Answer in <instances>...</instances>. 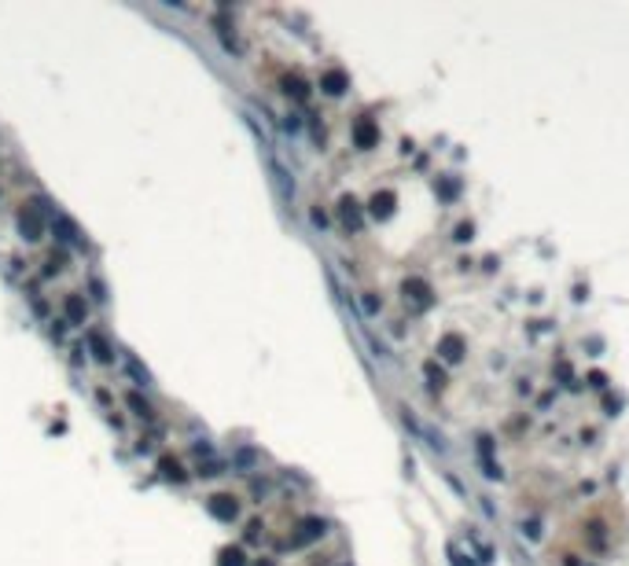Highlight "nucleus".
Wrapping results in <instances>:
<instances>
[{"instance_id": "nucleus-1", "label": "nucleus", "mask_w": 629, "mask_h": 566, "mask_svg": "<svg viewBox=\"0 0 629 566\" xmlns=\"http://www.w3.org/2000/svg\"><path fill=\"white\" fill-rule=\"evenodd\" d=\"M41 217H45V213H41V210H33V206L19 217V232H22V239H30V243H33V239H41Z\"/></svg>"}, {"instance_id": "nucleus-2", "label": "nucleus", "mask_w": 629, "mask_h": 566, "mask_svg": "<svg viewBox=\"0 0 629 566\" xmlns=\"http://www.w3.org/2000/svg\"><path fill=\"white\" fill-rule=\"evenodd\" d=\"M63 313H67V320H70V324H85V316H88V305H85V298H81V294H67V302H63Z\"/></svg>"}, {"instance_id": "nucleus-3", "label": "nucleus", "mask_w": 629, "mask_h": 566, "mask_svg": "<svg viewBox=\"0 0 629 566\" xmlns=\"http://www.w3.org/2000/svg\"><path fill=\"white\" fill-rule=\"evenodd\" d=\"M52 228H56V236H59L63 243H81V232L74 228V221H70V217L52 213Z\"/></svg>"}, {"instance_id": "nucleus-4", "label": "nucleus", "mask_w": 629, "mask_h": 566, "mask_svg": "<svg viewBox=\"0 0 629 566\" xmlns=\"http://www.w3.org/2000/svg\"><path fill=\"white\" fill-rule=\"evenodd\" d=\"M88 346H93V357L99 360V364H111V360H114V350L107 346V339L99 331H88Z\"/></svg>"}, {"instance_id": "nucleus-5", "label": "nucleus", "mask_w": 629, "mask_h": 566, "mask_svg": "<svg viewBox=\"0 0 629 566\" xmlns=\"http://www.w3.org/2000/svg\"><path fill=\"white\" fill-rule=\"evenodd\" d=\"M210 511L217 519H236V500L232 496H214L210 500Z\"/></svg>"}, {"instance_id": "nucleus-6", "label": "nucleus", "mask_w": 629, "mask_h": 566, "mask_svg": "<svg viewBox=\"0 0 629 566\" xmlns=\"http://www.w3.org/2000/svg\"><path fill=\"white\" fill-rule=\"evenodd\" d=\"M159 471H162V478H170V482H184V471H181V463H177V460H170V456H162V460H159Z\"/></svg>"}, {"instance_id": "nucleus-7", "label": "nucleus", "mask_w": 629, "mask_h": 566, "mask_svg": "<svg viewBox=\"0 0 629 566\" xmlns=\"http://www.w3.org/2000/svg\"><path fill=\"white\" fill-rule=\"evenodd\" d=\"M125 401H129V408L136 412V416H144V419H155V408H151V405H148L140 394H129V397H125Z\"/></svg>"}, {"instance_id": "nucleus-8", "label": "nucleus", "mask_w": 629, "mask_h": 566, "mask_svg": "<svg viewBox=\"0 0 629 566\" xmlns=\"http://www.w3.org/2000/svg\"><path fill=\"white\" fill-rule=\"evenodd\" d=\"M129 371H133V375L140 379V386H148V382H151V375H148V371H144V368H140V364H136V360H133V357H129Z\"/></svg>"}, {"instance_id": "nucleus-9", "label": "nucleus", "mask_w": 629, "mask_h": 566, "mask_svg": "<svg viewBox=\"0 0 629 566\" xmlns=\"http://www.w3.org/2000/svg\"><path fill=\"white\" fill-rule=\"evenodd\" d=\"M225 559H228L225 566H243V563H239V559H243V556H239V551H225Z\"/></svg>"}]
</instances>
